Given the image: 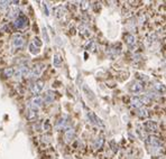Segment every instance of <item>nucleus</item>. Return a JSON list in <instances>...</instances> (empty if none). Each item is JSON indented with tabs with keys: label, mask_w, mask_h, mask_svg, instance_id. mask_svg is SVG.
Returning a JSON list of instances; mask_svg holds the SVG:
<instances>
[{
	"label": "nucleus",
	"mask_w": 166,
	"mask_h": 159,
	"mask_svg": "<svg viewBox=\"0 0 166 159\" xmlns=\"http://www.w3.org/2000/svg\"><path fill=\"white\" fill-rule=\"evenodd\" d=\"M45 65L44 64H36L34 67H32V70H29V73H28V77L29 78H36L38 77L42 72L44 71Z\"/></svg>",
	"instance_id": "nucleus-1"
},
{
	"label": "nucleus",
	"mask_w": 166,
	"mask_h": 159,
	"mask_svg": "<svg viewBox=\"0 0 166 159\" xmlns=\"http://www.w3.org/2000/svg\"><path fill=\"white\" fill-rule=\"evenodd\" d=\"M156 39H157V35H156L155 33H154V34H150V35L148 36V38H147V44L150 45L152 43H154Z\"/></svg>",
	"instance_id": "nucleus-27"
},
{
	"label": "nucleus",
	"mask_w": 166,
	"mask_h": 159,
	"mask_svg": "<svg viewBox=\"0 0 166 159\" xmlns=\"http://www.w3.org/2000/svg\"><path fill=\"white\" fill-rule=\"evenodd\" d=\"M107 53H108V55L110 56V57L114 58V57H116L117 55H119V54H120V48H118V49H117V46L114 45V46H111L108 51H107Z\"/></svg>",
	"instance_id": "nucleus-17"
},
{
	"label": "nucleus",
	"mask_w": 166,
	"mask_h": 159,
	"mask_svg": "<svg viewBox=\"0 0 166 159\" xmlns=\"http://www.w3.org/2000/svg\"><path fill=\"white\" fill-rule=\"evenodd\" d=\"M33 44L35 45L36 47H40V46H42V42L39 40V38H37V37H36V38L34 39V43H33Z\"/></svg>",
	"instance_id": "nucleus-32"
},
{
	"label": "nucleus",
	"mask_w": 166,
	"mask_h": 159,
	"mask_svg": "<svg viewBox=\"0 0 166 159\" xmlns=\"http://www.w3.org/2000/svg\"><path fill=\"white\" fill-rule=\"evenodd\" d=\"M25 44V39L23 38L20 35H16L13 39V46L15 48H21Z\"/></svg>",
	"instance_id": "nucleus-9"
},
{
	"label": "nucleus",
	"mask_w": 166,
	"mask_h": 159,
	"mask_svg": "<svg viewBox=\"0 0 166 159\" xmlns=\"http://www.w3.org/2000/svg\"><path fill=\"white\" fill-rule=\"evenodd\" d=\"M56 128L60 129V130H67V129H70L71 123H70V119H69V117H67V115H63V117L57 121Z\"/></svg>",
	"instance_id": "nucleus-3"
},
{
	"label": "nucleus",
	"mask_w": 166,
	"mask_h": 159,
	"mask_svg": "<svg viewBox=\"0 0 166 159\" xmlns=\"http://www.w3.org/2000/svg\"><path fill=\"white\" fill-rule=\"evenodd\" d=\"M65 138H66V141L70 142L72 140L75 138V130L73 128H70L67 130H65Z\"/></svg>",
	"instance_id": "nucleus-16"
},
{
	"label": "nucleus",
	"mask_w": 166,
	"mask_h": 159,
	"mask_svg": "<svg viewBox=\"0 0 166 159\" xmlns=\"http://www.w3.org/2000/svg\"><path fill=\"white\" fill-rule=\"evenodd\" d=\"M139 100L141 101V103H143V104H144V103H145V104H150V102H152V100H150V99H149V98H148L146 94H145V95H143V96H140V98H139Z\"/></svg>",
	"instance_id": "nucleus-30"
},
{
	"label": "nucleus",
	"mask_w": 166,
	"mask_h": 159,
	"mask_svg": "<svg viewBox=\"0 0 166 159\" xmlns=\"http://www.w3.org/2000/svg\"><path fill=\"white\" fill-rule=\"evenodd\" d=\"M154 90L157 91L158 93H164L165 92V86L162 83H155L154 84Z\"/></svg>",
	"instance_id": "nucleus-23"
},
{
	"label": "nucleus",
	"mask_w": 166,
	"mask_h": 159,
	"mask_svg": "<svg viewBox=\"0 0 166 159\" xmlns=\"http://www.w3.org/2000/svg\"><path fill=\"white\" fill-rule=\"evenodd\" d=\"M145 141H146L147 146L149 147V149L150 148H156V147H162L160 140L155 136H148Z\"/></svg>",
	"instance_id": "nucleus-4"
},
{
	"label": "nucleus",
	"mask_w": 166,
	"mask_h": 159,
	"mask_svg": "<svg viewBox=\"0 0 166 159\" xmlns=\"http://www.w3.org/2000/svg\"><path fill=\"white\" fill-rule=\"evenodd\" d=\"M43 103H44V101H43V99H42L40 96H35L32 100V102H31V105H29V107H32V108L35 109V110H38V109L43 105Z\"/></svg>",
	"instance_id": "nucleus-10"
},
{
	"label": "nucleus",
	"mask_w": 166,
	"mask_h": 159,
	"mask_svg": "<svg viewBox=\"0 0 166 159\" xmlns=\"http://www.w3.org/2000/svg\"><path fill=\"white\" fill-rule=\"evenodd\" d=\"M13 73H15V71H13V67H7L4 70V75L6 77H11L13 76Z\"/></svg>",
	"instance_id": "nucleus-24"
},
{
	"label": "nucleus",
	"mask_w": 166,
	"mask_h": 159,
	"mask_svg": "<svg viewBox=\"0 0 166 159\" xmlns=\"http://www.w3.org/2000/svg\"><path fill=\"white\" fill-rule=\"evenodd\" d=\"M53 65H54V67H56V69H60V67L62 66V57H61L60 54H55V55H54Z\"/></svg>",
	"instance_id": "nucleus-18"
},
{
	"label": "nucleus",
	"mask_w": 166,
	"mask_h": 159,
	"mask_svg": "<svg viewBox=\"0 0 166 159\" xmlns=\"http://www.w3.org/2000/svg\"><path fill=\"white\" fill-rule=\"evenodd\" d=\"M125 40H126V44L128 45L129 48H134L135 45H136V37L133 34H127L125 36Z\"/></svg>",
	"instance_id": "nucleus-12"
},
{
	"label": "nucleus",
	"mask_w": 166,
	"mask_h": 159,
	"mask_svg": "<svg viewBox=\"0 0 166 159\" xmlns=\"http://www.w3.org/2000/svg\"><path fill=\"white\" fill-rule=\"evenodd\" d=\"M80 8L82 11H87L90 8V2L89 1H81L80 2Z\"/></svg>",
	"instance_id": "nucleus-26"
},
{
	"label": "nucleus",
	"mask_w": 166,
	"mask_h": 159,
	"mask_svg": "<svg viewBox=\"0 0 166 159\" xmlns=\"http://www.w3.org/2000/svg\"><path fill=\"white\" fill-rule=\"evenodd\" d=\"M160 159H165V158H160Z\"/></svg>",
	"instance_id": "nucleus-34"
},
{
	"label": "nucleus",
	"mask_w": 166,
	"mask_h": 159,
	"mask_svg": "<svg viewBox=\"0 0 166 159\" xmlns=\"http://www.w3.org/2000/svg\"><path fill=\"white\" fill-rule=\"evenodd\" d=\"M29 52H31L32 54H34V55H36V54L39 53V49H38V47H36V46L32 43V44L29 45Z\"/></svg>",
	"instance_id": "nucleus-29"
},
{
	"label": "nucleus",
	"mask_w": 166,
	"mask_h": 159,
	"mask_svg": "<svg viewBox=\"0 0 166 159\" xmlns=\"http://www.w3.org/2000/svg\"><path fill=\"white\" fill-rule=\"evenodd\" d=\"M42 99H43V101H45V103H52V102H54V99H55V93L51 90H48L45 92L44 96Z\"/></svg>",
	"instance_id": "nucleus-11"
},
{
	"label": "nucleus",
	"mask_w": 166,
	"mask_h": 159,
	"mask_svg": "<svg viewBox=\"0 0 166 159\" xmlns=\"http://www.w3.org/2000/svg\"><path fill=\"white\" fill-rule=\"evenodd\" d=\"M88 30H89V29H88V26L87 25H84V24H83V25L80 26V33L83 34L84 36H88V35H89Z\"/></svg>",
	"instance_id": "nucleus-28"
},
{
	"label": "nucleus",
	"mask_w": 166,
	"mask_h": 159,
	"mask_svg": "<svg viewBox=\"0 0 166 159\" xmlns=\"http://www.w3.org/2000/svg\"><path fill=\"white\" fill-rule=\"evenodd\" d=\"M43 37H44V39H45V42H46V43H48V42H50L48 35H47V30H46L45 28H43Z\"/></svg>",
	"instance_id": "nucleus-31"
},
{
	"label": "nucleus",
	"mask_w": 166,
	"mask_h": 159,
	"mask_svg": "<svg viewBox=\"0 0 166 159\" xmlns=\"http://www.w3.org/2000/svg\"><path fill=\"white\" fill-rule=\"evenodd\" d=\"M144 128H145V131H147V132H155L158 129L157 123L154 121H146L144 123Z\"/></svg>",
	"instance_id": "nucleus-8"
},
{
	"label": "nucleus",
	"mask_w": 166,
	"mask_h": 159,
	"mask_svg": "<svg viewBox=\"0 0 166 159\" xmlns=\"http://www.w3.org/2000/svg\"><path fill=\"white\" fill-rule=\"evenodd\" d=\"M11 1H0V11H7Z\"/></svg>",
	"instance_id": "nucleus-21"
},
{
	"label": "nucleus",
	"mask_w": 166,
	"mask_h": 159,
	"mask_svg": "<svg viewBox=\"0 0 166 159\" xmlns=\"http://www.w3.org/2000/svg\"><path fill=\"white\" fill-rule=\"evenodd\" d=\"M27 25H28V20L25 16H19L18 18L15 19V23H13L15 28H17V29H24L27 27Z\"/></svg>",
	"instance_id": "nucleus-5"
},
{
	"label": "nucleus",
	"mask_w": 166,
	"mask_h": 159,
	"mask_svg": "<svg viewBox=\"0 0 166 159\" xmlns=\"http://www.w3.org/2000/svg\"><path fill=\"white\" fill-rule=\"evenodd\" d=\"M44 89V82L42 81V80H38V81H36V82L33 83V85L31 86V90H32L33 94H39Z\"/></svg>",
	"instance_id": "nucleus-7"
},
{
	"label": "nucleus",
	"mask_w": 166,
	"mask_h": 159,
	"mask_svg": "<svg viewBox=\"0 0 166 159\" xmlns=\"http://www.w3.org/2000/svg\"><path fill=\"white\" fill-rule=\"evenodd\" d=\"M87 117H88V119H89V122H91L92 124H94L96 127H101V128L104 127V123L102 122V120H101L100 118H98L92 111H88V112H87Z\"/></svg>",
	"instance_id": "nucleus-2"
},
{
	"label": "nucleus",
	"mask_w": 166,
	"mask_h": 159,
	"mask_svg": "<svg viewBox=\"0 0 166 159\" xmlns=\"http://www.w3.org/2000/svg\"><path fill=\"white\" fill-rule=\"evenodd\" d=\"M44 11H45V15H46V16H48V9H47V6H46V4L44 5Z\"/></svg>",
	"instance_id": "nucleus-33"
},
{
	"label": "nucleus",
	"mask_w": 166,
	"mask_h": 159,
	"mask_svg": "<svg viewBox=\"0 0 166 159\" xmlns=\"http://www.w3.org/2000/svg\"><path fill=\"white\" fill-rule=\"evenodd\" d=\"M104 145V139L103 137H98L96 140H94V148L96 149H101Z\"/></svg>",
	"instance_id": "nucleus-20"
},
{
	"label": "nucleus",
	"mask_w": 166,
	"mask_h": 159,
	"mask_svg": "<svg viewBox=\"0 0 166 159\" xmlns=\"http://www.w3.org/2000/svg\"><path fill=\"white\" fill-rule=\"evenodd\" d=\"M130 90L131 92H135V93H140L144 91V85L140 82H134L130 85Z\"/></svg>",
	"instance_id": "nucleus-15"
},
{
	"label": "nucleus",
	"mask_w": 166,
	"mask_h": 159,
	"mask_svg": "<svg viewBox=\"0 0 166 159\" xmlns=\"http://www.w3.org/2000/svg\"><path fill=\"white\" fill-rule=\"evenodd\" d=\"M26 118H27V120L34 121L37 118V110H35L32 107H29L28 110H27V113H26Z\"/></svg>",
	"instance_id": "nucleus-14"
},
{
	"label": "nucleus",
	"mask_w": 166,
	"mask_h": 159,
	"mask_svg": "<svg viewBox=\"0 0 166 159\" xmlns=\"http://www.w3.org/2000/svg\"><path fill=\"white\" fill-rule=\"evenodd\" d=\"M137 114H138V117L141 118V119H143V118H147V117H148V110H147L146 108H143V107H141L140 109H138V113H137Z\"/></svg>",
	"instance_id": "nucleus-22"
},
{
	"label": "nucleus",
	"mask_w": 166,
	"mask_h": 159,
	"mask_svg": "<svg viewBox=\"0 0 166 159\" xmlns=\"http://www.w3.org/2000/svg\"><path fill=\"white\" fill-rule=\"evenodd\" d=\"M130 103H131V105L134 107L135 109H140L141 107H143V103H141V101L139 100V98H131L130 99Z\"/></svg>",
	"instance_id": "nucleus-19"
},
{
	"label": "nucleus",
	"mask_w": 166,
	"mask_h": 159,
	"mask_svg": "<svg viewBox=\"0 0 166 159\" xmlns=\"http://www.w3.org/2000/svg\"><path fill=\"white\" fill-rule=\"evenodd\" d=\"M65 11H66L65 10V7L63 5H60V6L54 8V16L60 19V18H62L64 15H65Z\"/></svg>",
	"instance_id": "nucleus-13"
},
{
	"label": "nucleus",
	"mask_w": 166,
	"mask_h": 159,
	"mask_svg": "<svg viewBox=\"0 0 166 159\" xmlns=\"http://www.w3.org/2000/svg\"><path fill=\"white\" fill-rule=\"evenodd\" d=\"M20 16V9L18 7H13L9 8L6 13V18L7 19H16Z\"/></svg>",
	"instance_id": "nucleus-6"
},
{
	"label": "nucleus",
	"mask_w": 166,
	"mask_h": 159,
	"mask_svg": "<svg viewBox=\"0 0 166 159\" xmlns=\"http://www.w3.org/2000/svg\"><path fill=\"white\" fill-rule=\"evenodd\" d=\"M96 42L94 40H90L89 43H88V45L85 46V48H87V51H91V52H94V49H96Z\"/></svg>",
	"instance_id": "nucleus-25"
}]
</instances>
